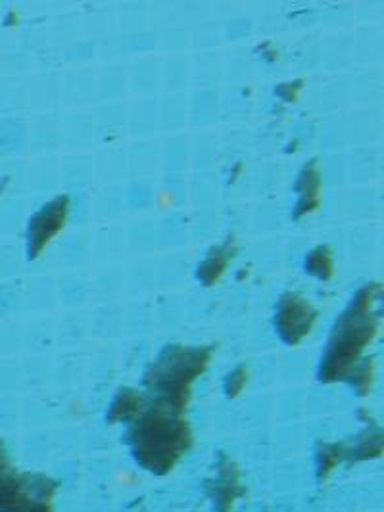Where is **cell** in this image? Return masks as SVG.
<instances>
[{"label":"cell","instance_id":"cell-1","mask_svg":"<svg viewBox=\"0 0 384 512\" xmlns=\"http://www.w3.org/2000/svg\"><path fill=\"white\" fill-rule=\"evenodd\" d=\"M212 497L216 503V512H237V503L242 497V480L240 472L233 463L219 468V476H216L212 484Z\"/></svg>","mask_w":384,"mask_h":512}]
</instances>
